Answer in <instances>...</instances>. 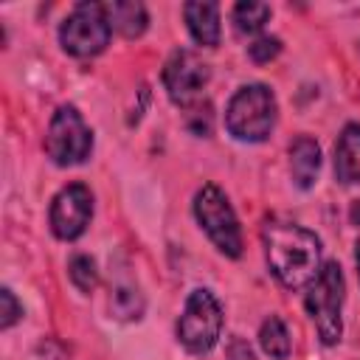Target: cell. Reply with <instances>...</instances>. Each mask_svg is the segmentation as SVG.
<instances>
[{
  "label": "cell",
  "mask_w": 360,
  "mask_h": 360,
  "mask_svg": "<svg viewBox=\"0 0 360 360\" xmlns=\"http://www.w3.org/2000/svg\"><path fill=\"white\" fill-rule=\"evenodd\" d=\"M349 219H352V225H357V228H360V200H354V202H352V208H349Z\"/></svg>",
  "instance_id": "obj_21"
},
{
  "label": "cell",
  "mask_w": 360,
  "mask_h": 360,
  "mask_svg": "<svg viewBox=\"0 0 360 360\" xmlns=\"http://www.w3.org/2000/svg\"><path fill=\"white\" fill-rule=\"evenodd\" d=\"M264 250H267V264L273 270V276L290 287H307L318 270H321V239L295 225V222H284V219H267L264 231Z\"/></svg>",
  "instance_id": "obj_1"
},
{
  "label": "cell",
  "mask_w": 360,
  "mask_h": 360,
  "mask_svg": "<svg viewBox=\"0 0 360 360\" xmlns=\"http://www.w3.org/2000/svg\"><path fill=\"white\" fill-rule=\"evenodd\" d=\"M194 217L200 222V228L208 233V239L231 259L242 256V231H239V219L228 202V197L217 188V186H202L194 197Z\"/></svg>",
  "instance_id": "obj_6"
},
{
  "label": "cell",
  "mask_w": 360,
  "mask_h": 360,
  "mask_svg": "<svg viewBox=\"0 0 360 360\" xmlns=\"http://www.w3.org/2000/svg\"><path fill=\"white\" fill-rule=\"evenodd\" d=\"M143 295L135 287H115L110 298V312L118 321H138L143 315Z\"/></svg>",
  "instance_id": "obj_16"
},
{
  "label": "cell",
  "mask_w": 360,
  "mask_h": 360,
  "mask_svg": "<svg viewBox=\"0 0 360 360\" xmlns=\"http://www.w3.org/2000/svg\"><path fill=\"white\" fill-rule=\"evenodd\" d=\"M318 169H321V146L309 135L295 138L290 146V172H292L295 186L309 188L318 177Z\"/></svg>",
  "instance_id": "obj_12"
},
{
  "label": "cell",
  "mask_w": 360,
  "mask_h": 360,
  "mask_svg": "<svg viewBox=\"0 0 360 360\" xmlns=\"http://www.w3.org/2000/svg\"><path fill=\"white\" fill-rule=\"evenodd\" d=\"M259 343H262V349H264L273 360H287V357H290V349H292L290 332H287V326H284V321H281L278 315H270V318L262 323V329H259Z\"/></svg>",
  "instance_id": "obj_14"
},
{
  "label": "cell",
  "mask_w": 360,
  "mask_h": 360,
  "mask_svg": "<svg viewBox=\"0 0 360 360\" xmlns=\"http://www.w3.org/2000/svg\"><path fill=\"white\" fill-rule=\"evenodd\" d=\"M68 276H70V281H73L82 292H90V290H96V284H98L96 262H93L90 256H84V253H79V256H73V259L68 262Z\"/></svg>",
  "instance_id": "obj_17"
},
{
  "label": "cell",
  "mask_w": 360,
  "mask_h": 360,
  "mask_svg": "<svg viewBox=\"0 0 360 360\" xmlns=\"http://www.w3.org/2000/svg\"><path fill=\"white\" fill-rule=\"evenodd\" d=\"M93 149V132L84 124L82 112L70 104L59 107L48 124L45 152L56 166H76Z\"/></svg>",
  "instance_id": "obj_7"
},
{
  "label": "cell",
  "mask_w": 360,
  "mask_h": 360,
  "mask_svg": "<svg viewBox=\"0 0 360 360\" xmlns=\"http://www.w3.org/2000/svg\"><path fill=\"white\" fill-rule=\"evenodd\" d=\"M222 335V307L211 290H191L183 315L177 318V340L191 354H205Z\"/></svg>",
  "instance_id": "obj_4"
},
{
  "label": "cell",
  "mask_w": 360,
  "mask_h": 360,
  "mask_svg": "<svg viewBox=\"0 0 360 360\" xmlns=\"http://www.w3.org/2000/svg\"><path fill=\"white\" fill-rule=\"evenodd\" d=\"M112 25L107 20L104 3H79L59 28V42L70 56L87 59L110 45Z\"/></svg>",
  "instance_id": "obj_5"
},
{
  "label": "cell",
  "mask_w": 360,
  "mask_h": 360,
  "mask_svg": "<svg viewBox=\"0 0 360 360\" xmlns=\"http://www.w3.org/2000/svg\"><path fill=\"white\" fill-rule=\"evenodd\" d=\"M276 124V96L267 84H245L225 110V127L239 141H264Z\"/></svg>",
  "instance_id": "obj_2"
},
{
  "label": "cell",
  "mask_w": 360,
  "mask_h": 360,
  "mask_svg": "<svg viewBox=\"0 0 360 360\" xmlns=\"http://www.w3.org/2000/svg\"><path fill=\"white\" fill-rule=\"evenodd\" d=\"M343 292H346V281L338 262H326L307 290V301H304L307 312L315 321V329L326 346L338 343L343 335V321H340Z\"/></svg>",
  "instance_id": "obj_3"
},
{
  "label": "cell",
  "mask_w": 360,
  "mask_h": 360,
  "mask_svg": "<svg viewBox=\"0 0 360 360\" xmlns=\"http://www.w3.org/2000/svg\"><path fill=\"white\" fill-rule=\"evenodd\" d=\"M270 20V6L267 3H253V0H242L233 6V25L239 34H256L262 31V25Z\"/></svg>",
  "instance_id": "obj_15"
},
{
  "label": "cell",
  "mask_w": 360,
  "mask_h": 360,
  "mask_svg": "<svg viewBox=\"0 0 360 360\" xmlns=\"http://www.w3.org/2000/svg\"><path fill=\"white\" fill-rule=\"evenodd\" d=\"M208 79H211V68L188 48L172 51V56L163 65V87L169 98L180 107L194 104L202 96Z\"/></svg>",
  "instance_id": "obj_8"
},
{
  "label": "cell",
  "mask_w": 360,
  "mask_h": 360,
  "mask_svg": "<svg viewBox=\"0 0 360 360\" xmlns=\"http://www.w3.org/2000/svg\"><path fill=\"white\" fill-rule=\"evenodd\" d=\"M248 53L256 65H267L281 53V39L278 37H259L253 45H248Z\"/></svg>",
  "instance_id": "obj_18"
},
{
  "label": "cell",
  "mask_w": 360,
  "mask_h": 360,
  "mask_svg": "<svg viewBox=\"0 0 360 360\" xmlns=\"http://www.w3.org/2000/svg\"><path fill=\"white\" fill-rule=\"evenodd\" d=\"M90 217H93V194L82 183L65 186L51 202V231H53V236H59L65 242L79 239L84 233Z\"/></svg>",
  "instance_id": "obj_9"
},
{
  "label": "cell",
  "mask_w": 360,
  "mask_h": 360,
  "mask_svg": "<svg viewBox=\"0 0 360 360\" xmlns=\"http://www.w3.org/2000/svg\"><path fill=\"white\" fill-rule=\"evenodd\" d=\"M0 326L3 329H8L14 321H20V315H22V307L17 304V298H14V292L8 290V287H3L0 290Z\"/></svg>",
  "instance_id": "obj_19"
},
{
  "label": "cell",
  "mask_w": 360,
  "mask_h": 360,
  "mask_svg": "<svg viewBox=\"0 0 360 360\" xmlns=\"http://www.w3.org/2000/svg\"><path fill=\"white\" fill-rule=\"evenodd\" d=\"M104 8H107L110 25L121 37L135 39V37H141L146 31L149 17H146V8L141 3H135V0H115V3H104Z\"/></svg>",
  "instance_id": "obj_13"
},
{
  "label": "cell",
  "mask_w": 360,
  "mask_h": 360,
  "mask_svg": "<svg viewBox=\"0 0 360 360\" xmlns=\"http://www.w3.org/2000/svg\"><path fill=\"white\" fill-rule=\"evenodd\" d=\"M183 17L197 45H205V48L219 45V6L217 3H202V0L186 3Z\"/></svg>",
  "instance_id": "obj_10"
},
{
  "label": "cell",
  "mask_w": 360,
  "mask_h": 360,
  "mask_svg": "<svg viewBox=\"0 0 360 360\" xmlns=\"http://www.w3.org/2000/svg\"><path fill=\"white\" fill-rule=\"evenodd\" d=\"M335 177L340 183H360V124H346L335 143Z\"/></svg>",
  "instance_id": "obj_11"
},
{
  "label": "cell",
  "mask_w": 360,
  "mask_h": 360,
  "mask_svg": "<svg viewBox=\"0 0 360 360\" xmlns=\"http://www.w3.org/2000/svg\"><path fill=\"white\" fill-rule=\"evenodd\" d=\"M225 357H228V360H256V357H253V349H250L248 340H242V338H231V340H228Z\"/></svg>",
  "instance_id": "obj_20"
},
{
  "label": "cell",
  "mask_w": 360,
  "mask_h": 360,
  "mask_svg": "<svg viewBox=\"0 0 360 360\" xmlns=\"http://www.w3.org/2000/svg\"><path fill=\"white\" fill-rule=\"evenodd\" d=\"M354 262H357V276H360V239H357V248H354Z\"/></svg>",
  "instance_id": "obj_22"
}]
</instances>
